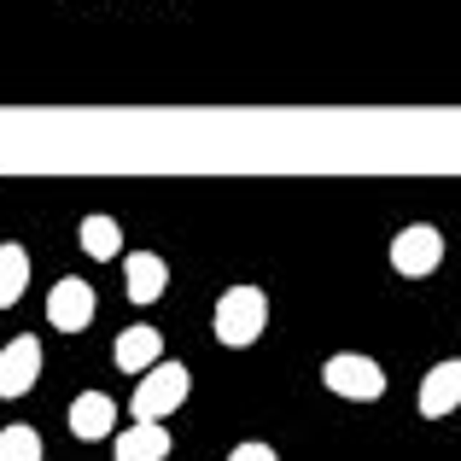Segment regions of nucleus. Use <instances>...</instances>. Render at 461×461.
<instances>
[{"label":"nucleus","instance_id":"nucleus-14","mask_svg":"<svg viewBox=\"0 0 461 461\" xmlns=\"http://www.w3.org/2000/svg\"><path fill=\"white\" fill-rule=\"evenodd\" d=\"M0 461H41V432L35 427H0Z\"/></svg>","mask_w":461,"mask_h":461},{"label":"nucleus","instance_id":"nucleus-8","mask_svg":"<svg viewBox=\"0 0 461 461\" xmlns=\"http://www.w3.org/2000/svg\"><path fill=\"white\" fill-rule=\"evenodd\" d=\"M450 409H461V362H438V368L420 380V415L438 420V415H450Z\"/></svg>","mask_w":461,"mask_h":461},{"label":"nucleus","instance_id":"nucleus-15","mask_svg":"<svg viewBox=\"0 0 461 461\" xmlns=\"http://www.w3.org/2000/svg\"><path fill=\"white\" fill-rule=\"evenodd\" d=\"M228 461H281V456H275L269 444H234V456H228Z\"/></svg>","mask_w":461,"mask_h":461},{"label":"nucleus","instance_id":"nucleus-12","mask_svg":"<svg viewBox=\"0 0 461 461\" xmlns=\"http://www.w3.org/2000/svg\"><path fill=\"white\" fill-rule=\"evenodd\" d=\"M77 240H82V251H88V258H100V263H117V258H123V234H117L112 216H82Z\"/></svg>","mask_w":461,"mask_h":461},{"label":"nucleus","instance_id":"nucleus-1","mask_svg":"<svg viewBox=\"0 0 461 461\" xmlns=\"http://www.w3.org/2000/svg\"><path fill=\"white\" fill-rule=\"evenodd\" d=\"M263 321H269V298H263V286H228L222 304H216V339H222L228 350L258 345Z\"/></svg>","mask_w":461,"mask_h":461},{"label":"nucleus","instance_id":"nucleus-11","mask_svg":"<svg viewBox=\"0 0 461 461\" xmlns=\"http://www.w3.org/2000/svg\"><path fill=\"white\" fill-rule=\"evenodd\" d=\"M123 293L135 298V304H158V298H164V258H158V251L123 258Z\"/></svg>","mask_w":461,"mask_h":461},{"label":"nucleus","instance_id":"nucleus-4","mask_svg":"<svg viewBox=\"0 0 461 461\" xmlns=\"http://www.w3.org/2000/svg\"><path fill=\"white\" fill-rule=\"evenodd\" d=\"M444 263V234L432 222H409L403 234L392 240V269L409 275V281H420V275H432Z\"/></svg>","mask_w":461,"mask_h":461},{"label":"nucleus","instance_id":"nucleus-9","mask_svg":"<svg viewBox=\"0 0 461 461\" xmlns=\"http://www.w3.org/2000/svg\"><path fill=\"white\" fill-rule=\"evenodd\" d=\"M117 427V403L105 392H82L77 403H70V432H77L82 444H94V438H105V432Z\"/></svg>","mask_w":461,"mask_h":461},{"label":"nucleus","instance_id":"nucleus-3","mask_svg":"<svg viewBox=\"0 0 461 461\" xmlns=\"http://www.w3.org/2000/svg\"><path fill=\"white\" fill-rule=\"evenodd\" d=\"M321 380H327V392H333V397H357V403H374V397H385L380 362L357 357V350H345V357H327Z\"/></svg>","mask_w":461,"mask_h":461},{"label":"nucleus","instance_id":"nucleus-10","mask_svg":"<svg viewBox=\"0 0 461 461\" xmlns=\"http://www.w3.org/2000/svg\"><path fill=\"white\" fill-rule=\"evenodd\" d=\"M112 456H117V461H164V456H169V432L158 427V420H135V427L117 432Z\"/></svg>","mask_w":461,"mask_h":461},{"label":"nucleus","instance_id":"nucleus-5","mask_svg":"<svg viewBox=\"0 0 461 461\" xmlns=\"http://www.w3.org/2000/svg\"><path fill=\"white\" fill-rule=\"evenodd\" d=\"M47 321H53L59 333H82V327L94 321V286L77 281V275H65V281L47 293Z\"/></svg>","mask_w":461,"mask_h":461},{"label":"nucleus","instance_id":"nucleus-7","mask_svg":"<svg viewBox=\"0 0 461 461\" xmlns=\"http://www.w3.org/2000/svg\"><path fill=\"white\" fill-rule=\"evenodd\" d=\"M158 357H164V333H158V327H129V333H117V345H112V362L123 374H147Z\"/></svg>","mask_w":461,"mask_h":461},{"label":"nucleus","instance_id":"nucleus-13","mask_svg":"<svg viewBox=\"0 0 461 461\" xmlns=\"http://www.w3.org/2000/svg\"><path fill=\"white\" fill-rule=\"evenodd\" d=\"M23 286H30V258H23V246H0V310L18 304Z\"/></svg>","mask_w":461,"mask_h":461},{"label":"nucleus","instance_id":"nucleus-2","mask_svg":"<svg viewBox=\"0 0 461 461\" xmlns=\"http://www.w3.org/2000/svg\"><path fill=\"white\" fill-rule=\"evenodd\" d=\"M187 368L181 362H152L147 374H140V385H135V420H164V415H176L181 403H187Z\"/></svg>","mask_w":461,"mask_h":461},{"label":"nucleus","instance_id":"nucleus-6","mask_svg":"<svg viewBox=\"0 0 461 461\" xmlns=\"http://www.w3.org/2000/svg\"><path fill=\"white\" fill-rule=\"evenodd\" d=\"M35 374H41V345H35V333L12 339V345L0 350V397H23L35 385Z\"/></svg>","mask_w":461,"mask_h":461}]
</instances>
